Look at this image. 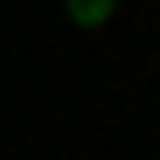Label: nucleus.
Returning a JSON list of instances; mask_svg holds the SVG:
<instances>
[{"instance_id":"f257e3e1","label":"nucleus","mask_w":160,"mask_h":160,"mask_svg":"<svg viewBox=\"0 0 160 160\" xmlns=\"http://www.w3.org/2000/svg\"><path fill=\"white\" fill-rule=\"evenodd\" d=\"M63 14L77 21V28H104V21L118 14V0H63Z\"/></svg>"}]
</instances>
